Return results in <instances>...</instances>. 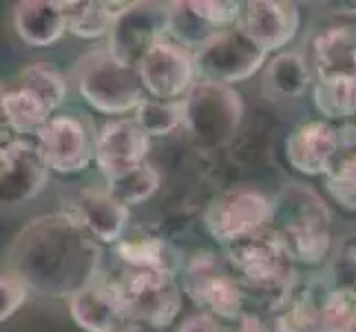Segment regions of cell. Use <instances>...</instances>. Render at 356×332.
Masks as SVG:
<instances>
[{"mask_svg": "<svg viewBox=\"0 0 356 332\" xmlns=\"http://www.w3.org/2000/svg\"><path fill=\"white\" fill-rule=\"evenodd\" d=\"M102 246L69 213L33 217L7 251V270L44 299H71L97 281Z\"/></svg>", "mask_w": 356, "mask_h": 332, "instance_id": "1", "label": "cell"}, {"mask_svg": "<svg viewBox=\"0 0 356 332\" xmlns=\"http://www.w3.org/2000/svg\"><path fill=\"white\" fill-rule=\"evenodd\" d=\"M273 228L294 264L318 266L332 251L330 232V208L314 189L292 182L273 198Z\"/></svg>", "mask_w": 356, "mask_h": 332, "instance_id": "2", "label": "cell"}, {"mask_svg": "<svg viewBox=\"0 0 356 332\" xmlns=\"http://www.w3.org/2000/svg\"><path fill=\"white\" fill-rule=\"evenodd\" d=\"M224 251V260L243 290L264 294L270 299V306L297 284V264L290 257L286 244L270 226L226 246Z\"/></svg>", "mask_w": 356, "mask_h": 332, "instance_id": "3", "label": "cell"}, {"mask_svg": "<svg viewBox=\"0 0 356 332\" xmlns=\"http://www.w3.org/2000/svg\"><path fill=\"white\" fill-rule=\"evenodd\" d=\"M73 78L82 100L102 116L135 113L149 97L138 67L120 63L106 47L84 56L73 69Z\"/></svg>", "mask_w": 356, "mask_h": 332, "instance_id": "4", "label": "cell"}, {"mask_svg": "<svg viewBox=\"0 0 356 332\" xmlns=\"http://www.w3.org/2000/svg\"><path fill=\"white\" fill-rule=\"evenodd\" d=\"M184 129L200 146H226L241 127L243 100L235 87L197 80L181 100Z\"/></svg>", "mask_w": 356, "mask_h": 332, "instance_id": "5", "label": "cell"}, {"mask_svg": "<svg viewBox=\"0 0 356 332\" xmlns=\"http://www.w3.org/2000/svg\"><path fill=\"white\" fill-rule=\"evenodd\" d=\"M113 281L129 322L155 330H166L175 324L184 303L181 281L175 273L122 268V275Z\"/></svg>", "mask_w": 356, "mask_h": 332, "instance_id": "6", "label": "cell"}, {"mask_svg": "<svg viewBox=\"0 0 356 332\" xmlns=\"http://www.w3.org/2000/svg\"><path fill=\"white\" fill-rule=\"evenodd\" d=\"M181 290L202 313L230 324L245 310V290L228 262L215 253H197L181 268Z\"/></svg>", "mask_w": 356, "mask_h": 332, "instance_id": "7", "label": "cell"}, {"mask_svg": "<svg viewBox=\"0 0 356 332\" xmlns=\"http://www.w3.org/2000/svg\"><path fill=\"white\" fill-rule=\"evenodd\" d=\"M270 221H273V200L250 187L219 193L204 213L208 235L224 248L268 228Z\"/></svg>", "mask_w": 356, "mask_h": 332, "instance_id": "8", "label": "cell"}, {"mask_svg": "<svg viewBox=\"0 0 356 332\" xmlns=\"http://www.w3.org/2000/svg\"><path fill=\"white\" fill-rule=\"evenodd\" d=\"M195 65L200 80L235 87L266 69L268 54L239 27H230L195 54Z\"/></svg>", "mask_w": 356, "mask_h": 332, "instance_id": "9", "label": "cell"}, {"mask_svg": "<svg viewBox=\"0 0 356 332\" xmlns=\"http://www.w3.org/2000/svg\"><path fill=\"white\" fill-rule=\"evenodd\" d=\"M243 3L232 0H177L166 3L168 38L197 54L219 33L237 27Z\"/></svg>", "mask_w": 356, "mask_h": 332, "instance_id": "10", "label": "cell"}, {"mask_svg": "<svg viewBox=\"0 0 356 332\" xmlns=\"http://www.w3.org/2000/svg\"><path fill=\"white\" fill-rule=\"evenodd\" d=\"M35 144L47 166L60 175H76L95 162V135L80 113H58L38 133Z\"/></svg>", "mask_w": 356, "mask_h": 332, "instance_id": "11", "label": "cell"}, {"mask_svg": "<svg viewBox=\"0 0 356 332\" xmlns=\"http://www.w3.org/2000/svg\"><path fill=\"white\" fill-rule=\"evenodd\" d=\"M140 80L146 95L155 100L177 102L188 95V91L200 80L195 54L177 45L173 38L159 40L138 65Z\"/></svg>", "mask_w": 356, "mask_h": 332, "instance_id": "12", "label": "cell"}, {"mask_svg": "<svg viewBox=\"0 0 356 332\" xmlns=\"http://www.w3.org/2000/svg\"><path fill=\"white\" fill-rule=\"evenodd\" d=\"M168 38V11L159 3H133L118 16L108 33L106 49L120 63L138 67L151 49Z\"/></svg>", "mask_w": 356, "mask_h": 332, "instance_id": "13", "label": "cell"}, {"mask_svg": "<svg viewBox=\"0 0 356 332\" xmlns=\"http://www.w3.org/2000/svg\"><path fill=\"white\" fill-rule=\"evenodd\" d=\"M49 168L38 144L24 138H11L0 151V202L20 206L38 198L49 182Z\"/></svg>", "mask_w": 356, "mask_h": 332, "instance_id": "14", "label": "cell"}, {"mask_svg": "<svg viewBox=\"0 0 356 332\" xmlns=\"http://www.w3.org/2000/svg\"><path fill=\"white\" fill-rule=\"evenodd\" d=\"M149 151L151 135L135 118H113L95 133V166L106 180L144 164Z\"/></svg>", "mask_w": 356, "mask_h": 332, "instance_id": "15", "label": "cell"}, {"mask_svg": "<svg viewBox=\"0 0 356 332\" xmlns=\"http://www.w3.org/2000/svg\"><path fill=\"white\" fill-rule=\"evenodd\" d=\"M301 11L294 3L284 0H250L243 3L237 27L257 42L266 54L284 49L297 35Z\"/></svg>", "mask_w": 356, "mask_h": 332, "instance_id": "16", "label": "cell"}, {"mask_svg": "<svg viewBox=\"0 0 356 332\" xmlns=\"http://www.w3.org/2000/svg\"><path fill=\"white\" fill-rule=\"evenodd\" d=\"M341 153V131L327 120H308L286 138L288 164L303 175H325Z\"/></svg>", "mask_w": 356, "mask_h": 332, "instance_id": "17", "label": "cell"}, {"mask_svg": "<svg viewBox=\"0 0 356 332\" xmlns=\"http://www.w3.org/2000/svg\"><path fill=\"white\" fill-rule=\"evenodd\" d=\"M69 315L84 332H118L129 322L115 281L104 277L73 294Z\"/></svg>", "mask_w": 356, "mask_h": 332, "instance_id": "18", "label": "cell"}, {"mask_svg": "<svg viewBox=\"0 0 356 332\" xmlns=\"http://www.w3.org/2000/svg\"><path fill=\"white\" fill-rule=\"evenodd\" d=\"M73 215H76L84 228L100 244L118 246L127 237V228L131 221L129 206L118 202L111 193L104 189L87 187L80 189L73 200Z\"/></svg>", "mask_w": 356, "mask_h": 332, "instance_id": "19", "label": "cell"}, {"mask_svg": "<svg viewBox=\"0 0 356 332\" xmlns=\"http://www.w3.org/2000/svg\"><path fill=\"white\" fill-rule=\"evenodd\" d=\"M11 20L24 45L35 49L54 47L67 33L65 0H24L14 7Z\"/></svg>", "mask_w": 356, "mask_h": 332, "instance_id": "20", "label": "cell"}, {"mask_svg": "<svg viewBox=\"0 0 356 332\" xmlns=\"http://www.w3.org/2000/svg\"><path fill=\"white\" fill-rule=\"evenodd\" d=\"M325 290L327 286L314 281L299 284L297 279V284L266 310L273 317L277 332H312Z\"/></svg>", "mask_w": 356, "mask_h": 332, "instance_id": "21", "label": "cell"}, {"mask_svg": "<svg viewBox=\"0 0 356 332\" xmlns=\"http://www.w3.org/2000/svg\"><path fill=\"white\" fill-rule=\"evenodd\" d=\"M314 71L301 54L281 52L264 69V93L273 100H294L314 84Z\"/></svg>", "mask_w": 356, "mask_h": 332, "instance_id": "22", "label": "cell"}, {"mask_svg": "<svg viewBox=\"0 0 356 332\" xmlns=\"http://www.w3.org/2000/svg\"><path fill=\"white\" fill-rule=\"evenodd\" d=\"M356 73V24H330L314 40V76Z\"/></svg>", "mask_w": 356, "mask_h": 332, "instance_id": "23", "label": "cell"}, {"mask_svg": "<svg viewBox=\"0 0 356 332\" xmlns=\"http://www.w3.org/2000/svg\"><path fill=\"white\" fill-rule=\"evenodd\" d=\"M0 109H3V120L7 129L24 140L38 138V133L47 127V122L56 116L38 95L18 87V84L3 89Z\"/></svg>", "mask_w": 356, "mask_h": 332, "instance_id": "24", "label": "cell"}, {"mask_svg": "<svg viewBox=\"0 0 356 332\" xmlns=\"http://www.w3.org/2000/svg\"><path fill=\"white\" fill-rule=\"evenodd\" d=\"M316 111L327 122H346L356 118V73H330L316 76L312 84Z\"/></svg>", "mask_w": 356, "mask_h": 332, "instance_id": "25", "label": "cell"}, {"mask_svg": "<svg viewBox=\"0 0 356 332\" xmlns=\"http://www.w3.org/2000/svg\"><path fill=\"white\" fill-rule=\"evenodd\" d=\"M115 255L120 257L124 268L166 270V273H175V275L179 268H184L177 251L166 239L157 235L124 237L115 246Z\"/></svg>", "mask_w": 356, "mask_h": 332, "instance_id": "26", "label": "cell"}, {"mask_svg": "<svg viewBox=\"0 0 356 332\" xmlns=\"http://www.w3.org/2000/svg\"><path fill=\"white\" fill-rule=\"evenodd\" d=\"M67 14V31L78 35L82 40H97L102 35L111 33L115 14L111 3H100V0H67L65 3Z\"/></svg>", "mask_w": 356, "mask_h": 332, "instance_id": "27", "label": "cell"}, {"mask_svg": "<svg viewBox=\"0 0 356 332\" xmlns=\"http://www.w3.org/2000/svg\"><path fill=\"white\" fill-rule=\"evenodd\" d=\"M159 184H162V173L151 162H144L106 180V191L124 206H138L153 198L159 191Z\"/></svg>", "mask_w": 356, "mask_h": 332, "instance_id": "28", "label": "cell"}, {"mask_svg": "<svg viewBox=\"0 0 356 332\" xmlns=\"http://www.w3.org/2000/svg\"><path fill=\"white\" fill-rule=\"evenodd\" d=\"M356 328V292L354 288L327 286L312 332H354Z\"/></svg>", "mask_w": 356, "mask_h": 332, "instance_id": "29", "label": "cell"}, {"mask_svg": "<svg viewBox=\"0 0 356 332\" xmlns=\"http://www.w3.org/2000/svg\"><path fill=\"white\" fill-rule=\"evenodd\" d=\"M16 84L38 95L40 100L54 111V113L65 104L67 80H65V76L58 69L49 67L44 63H33L29 67H24L20 71Z\"/></svg>", "mask_w": 356, "mask_h": 332, "instance_id": "30", "label": "cell"}, {"mask_svg": "<svg viewBox=\"0 0 356 332\" xmlns=\"http://www.w3.org/2000/svg\"><path fill=\"white\" fill-rule=\"evenodd\" d=\"M135 122L151 135V138H164L184 127V106L181 100H155L146 97L133 113Z\"/></svg>", "mask_w": 356, "mask_h": 332, "instance_id": "31", "label": "cell"}, {"mask_svg": "<svg viewBox=\"0 0 356 332\" xmlns=\"http://www.w3.org/2000/svg\"><path fill=\"white\" fill-rule=\"evenodd\" d=\"M323 177L330 198L346 211H356V151L341 149Z\"/></svg>", "mask_w": 356, "mask_h": 332, "instance_id": "32", "label": "cell"}, {"mask_svg": "<svg viewBox=\"0 0 356 332\" xmlns=\"http://www.w3.org/2000/svg\"><path fill=\"white\" fill-rule=\"evenodd\" d=\"M29 286L24 281L11 273V270H3V277H0V322H9L24 303L29 299Z\"/></svg>", "mask_w": 356, "mask_h": 332, "instance_id": "33", "label": "cell"}, {"mask_svg": "<svg viewBox=\"0 0 356 332\" xmlns=\"http://www.w3.org/2000/svg\"><path fill=\"white\" fill-rule=\"evenodd\" d=\"M228 330L230 332H277L270 313L248 310V308H245L235 322L228 324Z\"/></svg>", "mask_w": 356, "mask_h": 332, "instance_id": "34", "label": "cell"}, {"mask_svg": "<svg viewBox=\"0 0 356 332\" xmlns=\"http://www.w3.org/2000/svg\"><path fill=\"white\" fill-rule=\"evenodd\" d=\"M177 332H230V330H228V324L222 322V319H217L215 315L197 310L195 315L184 319L177 326Z\"/></svg>", "mask_w": 356, "mask_h": 332, "instance_id": "35", "label": "cell"}, {"mask_svg": "<svg viewBox=\"0 0 356 332\" xmlns=\"http://www.w3.org/2000/svg\"><path fill=\"white\" fill-rule=\"evenodd\" d=\"M341 149H350L356 151V118L341 125Z\"/></svg>", "mask_w": 356, "mask_h": 332, "instance_id": "36", "label": "cell"}, {"mask_svg": "<svg viewBox=\"0 0 356 332\" xmlns=\"http://www.w3.org/2000/svg\"><path fill=\"white\" fill-rule=\"evenodd\" d=\"M118 332H164V330H155V328L142 326V324H135V322H127Z\"/></svg>", "mask_w": 356, "mask_h": 332, "instance_id": "37", "label": "cell"}, {"mask_svg": "<svg viewBox=\"0 0 356 332\" xmlns=\"http://www.w3.org/2000/svg\"><path fill=\"white\" fill-rule=\"evenodd\" d=\"M354 292H356V286H354Z\"/></svg>", "mask_w": 356, "mask_h": 332, "instance_id": "38", "label": "cell"}, {"mask_svg": "<svg viewBox=\"0 0 356 332\" xmlns=\"http://www.w3.org/2000/svg\"><path fill=\"white\" fill-rule=\"evenodd\" d=\"M354 332H356V328H354Z\"/></svg>", "mask_w": 356, "mask_h": 332, "instance_id": "39", "label": "cell"}]
</instances>
